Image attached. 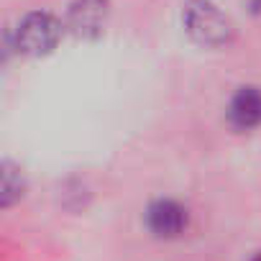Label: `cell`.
<instances>
[{
  "instance_id": "2",
  "label": "cell",
  "mask_w": 261,
  "mask_h": 261,
  "mask_svg": "<svg viewBox=\"0 0 261 261\" xmlns=\"http://www.w3.org/2000/svg\"><path fill=\"white\" fill-rule=\"evenodd\" d=\"M62 39V23L49 13H31L18 23L16 44L23 54H46L51 51Z\"/></svg>"
},
{
  "instance_id": "1",
  "label": "cell",
  "mask_w": 261,
  "mask_h": 261,
  "mask_svg": "<svg viewBox=\"0 0 261 261\" xmlns=\"http://www.w3.org/2000/svg\"><path fill=\"white\" fill-rule=\"evenodd\" d=\"M185 29L202 46H223L233 36L230 21L210 0H190L185 8Z\"/></svg>"
},
{
  "instance_id": "3",
  "label": "cell",
  "mask_w": 261,
  "mask_h": 261,
  "mask_svg": "<svg viewBox=\"0 0 261 261\" xmlns=\"http://www.w3.org/2000/svg\"><path fill=\"white\" fill-rule=\"evenodd\" d=\"M108 16V3L105 0H77L69 8L67 26L74 36L80 39H92L102 31Z\"/></svg>"
},
{
  "instance_id": "4",
  "label": "cell",
  "mask_w": 261,
  "mask_h": 261,
  "mask_svg": "<svg viewBox=\"0 0 261 261\" xmlns=\"http://www.w3.org/2000/svg\"><path fill=\"white\" fill-rule=\"evenodd\" d=\"M146 223L154 236L159 238H174L187 228V210L177 205L174 200H159L149 207Z\"/></svg>"
},
{
  "instance_id": "5",
  "label": "cell",
  "mask_w": 261,
  "mask_h": 261,
  "mask_svg": "<svg viewBox=\"0 0 261 261\" xmlns=\"http://www.w3.org/2000/svg\"><path fill=\"white\" fill-rule=\"evenodd\" d=\"M228 118L233 128L251 130L261 123V90L258 87H241L228 108Z\"/></svg>"
},
{
  "instance_id": "6",
  "label": "cell",
  "mask_w": 261,
  "mask_h": 261,
  "mask_svg": "<svg viewBox=\"0 0 261 261\" xmlns=\"http://www.w3.org/2000/svg\"><path fill=\"white\" fill-rule=\"evenodd\" d=\"M253 261H261V253H258V256H256V258H253Z\"/></svg>"
}]
</instances>
